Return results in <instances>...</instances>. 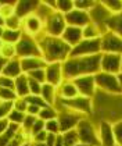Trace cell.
I'll use <instances>...</instances> for the list:
<instances>
[{
	"mask_svg": "<svg viewBox=\"0 0 122 146\" xmlns=\"http://www.w3.org/2000/svg\"><path fill=\"white\" fill-rule=\"evenodd\" d=\"M65 24L69 27H78V28H83L90 23V17H89L88 11H82V10H76L74 9L72 11L64 15Z\"/></svg>",
	"mask_w": 122,
	"mask_h": 146,
	"instance_id": "15",
	"label": "cell"
},
{
	"mask_svg": "<svg viewBox=\"0 0 122 146\" xmlns=\"http://www.w3.org/2000/svg\"><path fill=\"white\" fill-rule=\"evenodd\" d=\"M100 71L117 75L121 71V56L112 53H101Z\"/></svg>",
	"mask_w": 122,
	"mask_h": 146,
	"instance_id": "13",
	"label": "cell"
},
{
	"mask_svg": "<svg viewBox=\"0 0 122 146\" xmlns=\"http://www.w3.org/2000/svg\"><path fill=\"white\" fill-rule=\"evenodd\" d=\"M100 50L101 53H112L122 56V38L114 32H106L100 38Z\"/></svg>",
	"mask_w": 122,
	"mask_h": 146,
	"instance_id": "10",
	"label": "cell"
},
{
	"mask_svg": "<svg viewBox=\"0 0 122 146\" xmlns=\"http://www.w3.org/2000/svg\"><path fill=\"white\" fill-rule=\"evenodd\" d=\"M15 99H17V95L14 89L0 88V102H14Z\"/></svg>",
	"mask_w": 122,
	"mask_h": 146,
	"instance_id": "39",
	"label": "cell"
},
{
	"mask_svg": "<svg viewBox=\"0 0 122 146\" xmlns=\"http://www.w3.org/2000/svg\"><path fill=\"white\" fill-rule=\"evenodd\" d=\"M65 27L67 24L64 15L58 11H53L43 23V34L53 38H61Z\"/></svg>",
	"mask_w": 122,
	"mask_h": 146,
	"instance_id": "5",
	"label": "cell"
},
{
	"mask_svg": "<svg viewBox=\"0 0 122 146\" xmlns=\"http://www.w3.org/2000/svg\"><path fill=\"white\" fill-rule=\"evenodd\" d=\"M1 46H3V40L0 39V49H1Z\"/></svg>",
	"mask_w": 122,
	"mask_h": 146,
	"instance_id": "59",
	"label": "cell"
},
{
	"mask_svg": "<svg viewBox=\"0 0 122 146\" xmlns=\"http://www.w3.org/2000/svg\"><path fill=\"white\" fill-rule=\"evenodd\" d=\"M14 92L17 98H26L29 95V88H28V75L21 74L14 79Z\"/></svg>",
	"mask_w": 122,
	"mask_h": 146,
	"instance_id": "22",
	"label": "cell"
},
{
	"mask_svg": "<svg viewBox=\"0 0 122 146\" xmlns=\"http://www.w3.org/2000/svg\"><path fill=\"white\" fill-rule=\"evenodd\" d=\"M46 74V82L53 85L54 88H58L65 79L63 75V63H49L44 68Z\"/></svg>",
	"mask_w": 122,
	"mask_h": 146,
	"instance_id": "14",
	"label": "cell"
},
{
	"mask_svg": "<svg viewBox=\"0 0 122 146\" xmlns=\"http://www.w3.org/2000/svg\"><path fill=\"white\" fill-rule=\"evenodd\" d=\"M107 31L117 34L119 38H122V13L118 15H111L106 23Z\"/></svg>",
	"mask_w": 122,
	"mask_h": 146,
	"instance_id": "24",
	"label": "cell"
},
{
	"mask_svg": "<svg viewBox=\"0 0 122 146\" xmlns=\"http://www.w3.org/2000/svg\"><path fill=\"white\" fill-rule=\"evenodd\" d=\"M82 118H85V115H82L79 113L71 111V110H58L57 121H58V125H60V134H64V132L75 129L78 123Z\"/></svg>",
	"mask_w": 122,
	"mask_h": 146,
	"instance_id": "9",
	"label": "cell"
},
{
	"mask_svg": "<svg viewBox=\"0 0 122 146\" xmlns=\"http://www.w3.org/2000/svg\"><path fill=\"white\" fill-rule=\"evenodd\" d=\"M121 71H122V56H121ZM121 71H119V72H121Z\"/></svg>",
	"mask_w": 122,
	"mask_h": 146,
	"instance_id": "60",
	"label": "cell"
},
{
	"mask_svg": "<svg viewBox=\"0 0 122 146\" xmlns=\"http://www.w3.org/2000/svg\"><path fill=\"white\" fill-rule=\"evenodd\" d=\"M44 131H46L47 134H54V135L60 134V125H58L57 118H55V120L44 121Z\"/></svg>",
	"mask_w": 122,
	"mask_h": 146,
	"instance_id": "40",
	"label": "cell"
},
{
	"mask_svg": "<svg viewBox=\"0 0 122 146\" xmlns=\"http://www.w3.org/2000/svg\"><path fill=\"white\" fill-rule=\"evenodd\" d=\"M21 31L24 35H28V36L36 39L39 35L43 34V21L33 13L22 20Z\"/></svg>",
	"mask_w": 122,
	"mask_h": 146,
	"instance_id": "12",
	"label": "cell"
},
{
	"mask_svg": "<svg viewBox=\"0 0 122 146\" xmlns=\"http://www.w3.org/2000/svg\"><path fill=\"white\" fill-rule=\"evenodd\" d=\"M38 45L42 53V58L49 63H64L69 57L71 46L67 45L61 38H53L47 35H39L38 36Z\"/></svg>",
	"mask_w": 122,
	"mask_h": 146,
	"instance_id": "2",
	"label": "cell"
},
{
	"mask_svg": "<svg viewBox=\"0 0 122 146\" xmlns=\"http://www.w3.org/2000/svg\"><path fill=\"white\" fill-rule=\"evenodd\" d=\"M58 115V110L55 109V106H46L43 109H40V111L38 114V118L49 121V120H55Z\"/></svg>",
	"mask_w": 122,
	"mask_h": 146,
	"instance_id": "29",
	"label": "cell"
},
{
	"mask_svg": "<svg viewBox=\"0 0 122 146\" xmlns=\"http://www.w3.org/2000/svg\"><path fill=\"white\" fill-rule=\"evenodd\" d=\"M94 82H96V88L101 89L104 93H110V95H122V88L117 79V75L114 74H107L99 71L94 75Z\"/></svg>",
	"mask_w": 122,
	"mask_h": 146,
	"instance_id": "4",
	"label": "cell"
},
{
	"mask_svg": "<svg viewBox=\"0 0 122 146\" xmlns=\"http://www.w3.org/2000/svg\"><path fill=\"white\" fill-rule=\"evenodd\" d=\"M11 110H13V102H0V120L7 118Z\"/></svg>",
	"mask_w": 122,
	"mask_h": 146,
	"instance_id": "45",
	"label": "cell"
},
{
	"mask_svg": "<svg viewBox=\"0 0 122 146\" xmlns=\"http://www.w3.org/2000/svg\"><path fill=\"white\" fill-rule=\"evenodd\" d=\"M36 118H38V117H35V115L26 114L25 118H24V123L21 124L22 132H25L26 135H29V132H31V129H32V127H33V124H35V121H36ZM29 138H31V135H29Z\"/></svg>",
	"mask_w": 122,
	"mask_h": 146,
	"instance_id": "34",
	"label": "cell"
},
{
	"mask_svg": "<svg viewBox=\"0 0 122 146\" xmlns=\"http://www.w3.org/2000/svg\"><path fill=\"white\" fill-rule=\"evenodd\" d=\"M0 56L3 58H6L7 61L13 60V58H17V50H15V45H11V43H4L0 49Z\"/></svg>",
	"mask_w": 122,
	"mask_h": 146,
	"instance_id": "30",
	"label": "cell"
},
{
	"mask_svg": "<svg viewBox=\"0 0 122 146\" xmlns=\"http://www.w3.org/2000/svg\"><path fill=\"white\" fill-rule=\"evenodd\" d=\"M99 142L100 146H115V139H114V134H112V124L107 120L101 121L99 125Z\"/></svg>",
	"mask_w": 122,
	"mask_h": 146,
	"instance_id": "16",
	"label": "cell"
},
{
	"mask_svg": "<svg viewBox=\"0 0 122 146\" xmlns=\"http://www.w3.org/2000/svg\"><path fill=\"white\" fill-rule=\"evenodd\" d=\"M74 85L76 86L79 96L93 99L96 96V82H94V75H82L78 78L72 79Z\"/></svg>",
	"mask_w": 122,
	"mask_h": 146,
	"instance_id": "11",
	"label": "cell"
},
{
	"mask_svg": "<svg viewBox=\"0 0 122 146\" xmlns=\"http://www.w3.org/2000/svg\"><path fill=\"white\" fill-rule=\"evenodd\" d=\"M33 146H46V143H33Z\"/></svg>",
	"mask_w": 122,
	"mask_h": 146,
	"instance_id": "57",
	"label": "cell"
},
{
	"mask_svg": "<svg viewBox=\"0 0 122 146\" xmlns=\"http://www.w3.org/2000/svg\"><path fill=\"white\" fill-rule=\"evenodd\" d=\"M9 125H10V121H9L7 118H1V120H0V135L7 131Z\"/></svg>",
	"mask_w": 122,
	"mask_h": 146,
	"instance_id": "50",
	"label": "cell"
},
{
	"mask_svg": "<svg viewBox=\"0 0 122 146\" xmlns=\"http://www.w3.org/2000/svg\"><path fill=\"white\" fill-rule=\"evenodd\" d=\"M61 39L65 42L67 45L71 46V47L76 46L78 43L82 40V28L67 25L63 35H61Z\"/></svg>",
	"mask_w": 122,
	"mask_h": 146,
	"instance_id": "19",
	"label": "cell"
},
{
	"mask_svg": "<svg viewBox=\"0 0 122 146\" xmlns=\"http://www.w3.org/2000/svg\"><path fill=\"white\" fill-rule=\"evenodd\" d=\"M22 74L21 70V63H20V58H13V60H9L6 63V66L3 67V71H1V75L4 77H9L11 79H15L18 75Z\"/></svg>",
	"mask_w": 122,
	"mask_h": 146,
	"instance_id": "21",
	"label": "cell"
},
{
	"mask_svg": "<svg viewBox=\"0 0 122 146\" xmlns=\"http://www.w3.org/2000/svg\"><path fill=\"white\" fill-rule=\"evenodd\" d=\"M61 135H63V143H64V146H74L76 143H79V139H78V135L75 129L64 132Z\"/></svg>",
	"mask_w": 122,
	"mask_h": 146,
	"instance_id": "33",
	"label": "cell"
},
{
	"mask_svg": "<svg viewBox=\"0 0 122 146\" xmlns=\"http://www.w3.org/2000/svg\"><path fill=\"white\" fill-rule=\"evenodd\" d=\"M100 3L111 15H118L122 13V0H101Z\"/></svg>",
	"mask_w": 122,
	"mask_h": 146,
	"instance_id": "28",
	"label": "cell"
},
{
	"mask_svg": "<svg viewBox=\"0 0 122 146\" xmlns=\"http://www.w3.org/2000/svg\"><path fill=\"white\" fill-rule=\"evenodd\" d=\"M112 134H114L115 143L119 145V143L122 142V120L115 121V123L112 124Z\"/></svg>",
	"mask_w": 122,
	"mask_h": 146,
	"instance_id": "41",
	"label": "cell"
},
{
	"mask_svg": "<svg viewBox=\"0 0 122 146\" xmlns=\"http://www.w3.org/2000/svg\"><path fill=\"white\" fill-rule=\"evenodd\" d=\"M101 53L85 57H68L63 63V75L65 81L82 77V75H96L100 71Z\"/></svg>",
	"mask_w": 122,
	"mask_h": 146,
	"instance_id": "1",
	"label": "cell"
},
{
	"mask_svg": "<svg viewBox=\"0 0 122 146\" xmlns=\"http://www.w3.org/2000/svg\"><path fill=\"white\" fill-rule=\"evenodd\" d=\"M20 129H21V125H17V124H11L10 123L9 128H7V131L0 135V146H7L9 145V142H10L11 139L20 132Z\"/></svg>",
	"mask_w": 122,
	"mask_h": 146,
	"instance_id": "25",
	"label": "cell"
},
{
	"mask_svg": "<svg viewBox=\"0 0 122 146\" xmlns=\"http://www.w3.org/2000/svg\"><path fill=\"white\" fill-rule=\"evenodd\" d=\"M0 88H9V89H14V79L0 75Z\"/></svg>",
	"mask_w": 122,
	"mask_h": 146,
	"instance_id": "47",
	"label": "cell"
},
{
	"mask_svg": "<svg viewBox=\"0 0 122 146\" xmlns=\"http://www.w3.org/2000/svg\"><path fill=\"white\" fill-rule=\"evenodd\" d=\"M6 63H7V60L0 56V75H1V71H3V67L6 66Z\"/></svg>",
	"mask_w": 122,
	"mask_h": 146,
	"instance_id": "52",
	"label": "cell"
},
{
	"mask_svg": "<svg viewBox=\"0 0 122 146\" xmlns=\"http://www.w3.org/2000/svg\"><path fill=\"white\" fill-rule=\"evenodd\" d=\"M79 96L76 86L74 85L72 81H64L58 88H57V98L58 99H64V100H69Z\"/></svg>",
	"mask_w": 122,
	"mask_h": 146,
	"instance_id": "20",
	"label": "cell"
},
{
	"mask_svg": "<svg viewBox=\"0 0 122 146\" xmlns=\"http://www.w3.org/2000/svg\"><path fill=\"white\" fill-rule=\"evenodd\" d=\"M58 100L61 102L60 106L63 107V110H71V111L79 113L82 115H89L93 111V100L89 98L76 96L74 99H69V100H64V99H58Z\"/></svg>",
	"mask_w": 122,
	"mask_h": 146,
	"instance_id": "6",
	"label": "cell"
},
{
	"mask_svg": "<svg viewBox=\"0 0 122 146\" xmlns=\"http://www.w3.org/2000/svg\"><path fill=\"white\" fill-rule=\"evenodd\" d=\"M0 27H3V28H4V18H3L1 15H0Z\"/></svg>",
	"mask_w": 122,
	"mask_h": 146,
	"instance_id": "55",
	"label": "cell"
},
{
	"mask_svg": "<svg viewBox=\"0 0 122 146\" xmlns=\"http://www.w3.org/2000/svg\"><path fill=\"white\" fill-rule=\"evenodd\" d=\"M25 102L28 103V104H33V106H36V107H39V109H43L46 107L47 104H46V102L39 96V95H28L26 98H24Z\"/></svg>",
	"mask_w": 122,
	"mask_h": 146,
	"instance_id": "37",
	"label": "cell"
},
{
	"mask_svg": "<svg viewBox=\"0 0 122 146\" xmlns=\"http://www.w3.org/2000/svg\"><path fill=\"white\" fill-rule=\"evenodd\" d=\"M0 6H1V1H0Z\"/></svg>",
	"mask_w": 122,
	"mask_h": 146,
	"instance_id": "62",
	"label": "cell"
},
{
	"mask_svg": "<svg viewBox=\"0 0 122 146\" xmlns=\"http://www.w3.org/2000/svg\"><path fill=\"white\" fill-rule=\"evenodd\" d=\"M17 50V58H25V57H42L40 49L38 45V40L28 35H22L20 42L15 45Z\"/></svg>",
	"mask_w": 122,
	"mask_h": 146,
	"instance_id": "7",
	"label": "cell"
},
{
	"mask_svg": "<svg viewBox=\"0 0 122 146\" xmlns=\"http://www.w3.org/2000/svg\"><path fill=\"white\" fill-rule=\"evenodd\" d=\"M97 38H101V32L97 25L89 23L86 27L82 28V39H97Z\"/></svg>",
	"mask_w": 122,
	"mask_h": 146,
	"instance_id": "27",
	"label": "cell"
},
{
	"mask_svg": "<svg viewBox=\"0 0 122 146\" xmlns=\"http://www.w3.org/2000/svg\"><path fill=\"white\" fill-rule=\"evenodd\" d=\"M21 146H32V142H31V141H26V142H24Z\"/></svg>",
	"mask_w": 122,
	"mask_h": 146,
	"instance_id": "54",
	"label": "cell"
},
{
	"mask_svg": "<svg viewBox=\"0 0 122 146\" xmlns=\"http://www.w3.org/2000/svg\"><path fill=\"white\" fill-rule=\"evenodd\" d=\"M40 1H29V0H20V1H15L14 3V9H15V15L18 18L24 20L25 17L31 15L36 11L38 6H39Z\"/></svg>",
	"mask_w": 122,
	"mask_h": 146,
	"instance_id": "17",
	"label": "cell"
},
{
	"mask_svg": "<svg viewBox=\"0 0 122 146\" xmlns=\"http://www.w3.org/2000/svg\"><path fill=\"white\" fill-rule=\"evenodd\" d=\"M25 113H20V111H17V110H11L10 114L7 115V120L10 121L11 124H17V125H21L22 123H24V118H25Z\"/></svg>",
	"mask_w": 122,
	"mask_h": 146,
	"instance_id": "38",
	"label": "cell"
},
{
	"mask_svg": "<svg viewBox=\"0 0 122 146\" xmlns=\"http://www.w3.org/2000/svg\"><path fill=\"white\" fill-rule=\"evenodd\" d=\"M22 31L18 29V31H14V29H6L3 31V35H1V40L4 43H11V45H17L20 42V39L22 38Z\"/></svg>",
	"mask_w": 122,
	"mask_h": 146,
	"instance_id": "26",
	"label": "cell"
},
{
	"mask_svg": "<svg viewBox=\"0 0 122 146\" xmlns=\"http://www.w3.org/2000/svg\"><path fill=\"white\" fill-rule=\"evenodd\" d=\"M13 14H15L14 3H4V1H1V6H0V15L6 20V18L11 17Z\"/></svg>",
	"mask_w": 122,
	"mask_h": 146,
	"instance_id": "36",
	"label": "cell"
},
{
	"mask_svg": "<svg viewBox=\"0 0 122 146\" xmlns=\"http://www.w3.org/2000/svg\"><path fill=\"white\" fill-rule=\"evenodd\" d=\"M119 146H122V142H121V143H119Z\"/></svg>",
	"mask_w": 122,
	"mask_h": 146,
	"instance_id": "61",
	"label": "cell"
},
{
	"mask_svg": "<svg viewBox=\"0 0 122 146\" xmlns=\"http://www.w3.org/2000/svg\"><path fill=\"white\" fill-rule=\"evenodd\" d=\"M21 27H22V20L18 18L15 14H13L11 17H9V18L4 20V28H6V29L18 31V29H21Z\"/></svg>",
	"mask_w": 122,
	"mask_h": 146,
	"instance_id": "32",
	"label": "cell"
},
{
	"mask_svg": "<svg viewBox=\"0 0 122 146\" xmlns=\"http://www.w3.org/2000/svg\"><path fill=\"white\" fill-rule=\"evenodd\" d=\"M40 98L46 102L47 106H54L57 103V88L53 85L44 82L42 84V89H40Z\"/></svg>",
	"mask_w": 122,
	"mask_h": 146,
	"instance_id": "23",
	"label": "cell"
},
{
	"mask_svg": "<svg viewBox=\"0 0 122 146\" xmlns=\"http://www.w3.org/2000/svg\"><path fill=\"white\" fill-rule=\"evenodd\" d=\"M94 4H96L94 0H74V9L82 11H89Z\"/></svg>",
	"mask_w": 122,
	"mask_h": 146,
	"instance_id": "35",
	"label": "cell"
},
{
	"mask_svg": "<svg viewBox=\"0 0 122 146\" xmlns=\"http://www.w3.org/2000/svg\"><path fill=\"white\" fill-rule=\"evenodd\" d=\"M54 146H64V143H63V135L58 134L57 135V138H55V143Z\"/></svg>",
	"mask_w": 122,
	"mask_h": 146,
	"instance_id": "51",
	"label": "cell"
},
{
	"mask_svg": "<svg viewBox=\"0 0 122 146\" xmlns=\"http://www.w3.org/2000/svg\"><path fill=\"white\" fill-rule=\"evenodd\" d=\"M20 63H21L22 74H28L35 70H44L47 66V63L42 57H25V58H20Z\"/></svg>",
	"mask_w": 122,
	"mask_h": 146,
	"instance_id": "18",
	"label": "cell"
},
{
	"mask_svg": "<svg viewBox=\"0 0 122 146\" xmlns=\"http://www.w3.org/2000/svg\"><path fill=\"white\" fill-rule=\"evenodd\" d=\"M75 131H76L78 139H79L80 143L88 145V146H100L97 129L94 128L93 123L89 121L86 117L82 118V120L78 123Z\"/></svg>",
	"mask_w": 122,
	"mask_h": 146,
	"instance_id": "3",
	"label": "cell"
},
{
	"mask_svg": "<svg viewBox=\"0 0 122 146\" xmlns=\"http://www.w3.org/2000/svg\"><path fill=\"white\" fill-rule=\"evenodd\" d=\"M32 146H33V143H32Z\"/></svg>",
	"mask_w": 122,
	"mask_h": 146,
	"instance_id": "63",
	"label": "cell"
},
{
	"mask_svg": "<svg viewBox=\"0 0 122 146\" xmlns=\"http://www.w3.org/2000/svg\"><path fill=\"white\" fill-rule=\"evenodd\" d=\"M101 53L100 50V38L97 39H82L76 46L69 52V57H85Z\"/></svg>",
	"mask_w": 122,
	"mask_h": 146,
	"instance_id": "8",
	"label": "cell"
},
{
	"mask_svg": "<svg viewBox=\"0 0 122 146\" xmlns=\"http://www.w3.org/2000/svg\"><path fill=\"white\" fill-rule=\"evenodd\" d=\"M28 88H29V95H39L40 96L42 84H39L38 81H35V79L28 77Z\"/></svg>",
	"mask_w": 122,
	"mask_h": 146,
	"instance_id": "42",
	"label": "cell"
},
{
	"mask_svg": "<svg viewBox=\"0 0 122 146\" xmlns=\"http://www.w3.org/2000/svg\"><path fill=\"white\" fill-rule=\"evenodd\" d=\"M29 78L38 81L39 84H44L46 82V74H44V70H35V71H31L26 74Z\"/></svg>",
	"mask_w": 122,
	"mask_h": 146,
	"instance_id": "43",
	"label": "cell"
},
{
	"mask_svg": "<svg viewBox=\"0 0 122 146\" xmlns=\"http://www.w3.org/2000/svg\"><path fill=\"white\" fill-rule=\"evenodd\" d=\"M39 111H40V109H39V107H36V106H33V104H28V109H26V114L38 117Z\"/></svg>",
	"mask_w": 122,
	"mask_h": 146,
	"instance_id": "48",
	"label": "cell"
},
{
	"mask_svg": "<svg viewBox=\"0 0 122 146\" xmlns=\"http://www.w3.org/2000/svg\"><path fill=\"white\" fill-rule=\"evenodd\" d=\"M3 31H4V28H3V27H0V39H1V35H3Z\"/></svg>",
	"mask_w": 122,
	"mask_h": 146,
	"instance_id": "56",
	"label": "cell"
},
{
	"mask_svg": "<svg viewBox=\"0 0 122 146\" xmlns=\"http://www.w3.org/2000/svg\"><path fill=\"white\" fill-rule=\"evenodd\" d=\"M72 10H74V0H55V11L65 15Z\"/></svg>",
	"mask_w": 122,
	"mask_h": 146,
	"instance_id": "31",
	"label": "cell"
},
{
	"mask_svg": "<svg viewBox=\"0 0 122 146\" xmlns=\"http://www.w3.org/2000/svg\"><path fill=\"white\" fill-rule=\"evenodd\" d=\"M74 146H88V145H83V143H80V142H79V143H76V145H74Z\"/></svg>",
	"mask_w": 122,
	"mask_h": 146,
	"instance_id": "58",
	"label": "cell"
},
{
	"mask_svg": "<svg viewBox=\"0 0 122 146\" xmlns=\"http://www.w3.org/2000/svg\"><path fill=\"white\" fill-rule=\"evenodd\" d=\"M117 79H118V82H119V85H121V88H122V71L117 74Z\"/></svg>",
	"mask_w": 122,
	"mask_h": 146,
	"instance_id": "53",
	"label": "cell"
},
{
	"mask_svg": "<svg viewBox=\"0 0 122 146\" xmlns=\"http://www.w3.org/2000/svg\"><path fill=\"white\" fill-rule=\"evenodd\" d=\"M13 109L17 110V111H20V113H25V114H26L28 103L25 102V99H22V98H17L13 102Z\"/></svg>",
	"mask_w": 122,
	"mask_h": 146,
	"instance_id": "44",
	"label": "cell"
},
{
	"mask_svg": "<svg viewBox=\"0 0 122 146\" xmlns=\"http://www.w3.org/2000/svg\"><path fill=\"white\" fill-rule=\"evenodd\" d=\"M42 131H44V121L40 120V118H36V121L33 124V127H32V129H31V132H29V135H31V138H32L33 135L39 134V132H42Z\"/></svg>",
	"mask_w": 122,
	"mask_h": 146,
	"instance_id": "46",
	"label": "cell"
},
{
	"mask_svg": "<svg viewBox=\"0 0 122 146\" xmlns=\"http://www.w3.org/2000/svg\"><path fill=\"white\" fill-rule=\"evenodd\" d=\"M55 138H57V135H54V134H47V136H46V141H44L46 146H54Z\"/></svg>",
	"mask_w": 122,
	"mask_h": 146,
	"instance_id": "49",
	"label": "cell"
}]
</instances>
